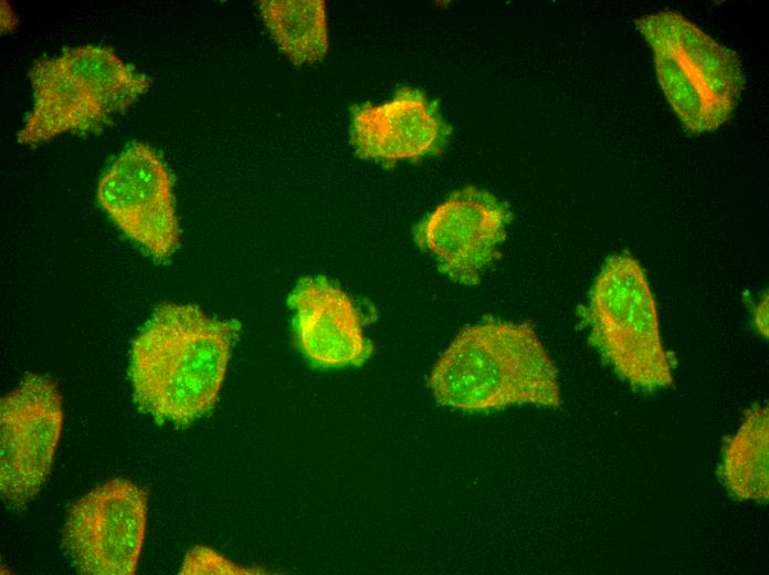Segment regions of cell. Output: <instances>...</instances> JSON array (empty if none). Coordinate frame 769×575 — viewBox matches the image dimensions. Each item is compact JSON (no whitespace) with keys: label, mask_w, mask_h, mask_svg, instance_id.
<instances>
[{"label":"cell","mask_w":769,"mask_h":575,"mask_svg":"<svg viewBox=\"0 0 769 575\" xmlns=\"http://www.w3.org/2000/svg\"><path fill=\"white\" fill-rule=\"evenodd\" d=\"M287 304L293 312L297 348L315 367L360 366L372 346L364 332L359 310L339 286L323 276L301 279Z\"/></svg>","instance_id":"8fae6325"},{"label":"cell","mask_w":769,"mask_h":575,"mask_svg":"<svg viewBox=\"0 0 769 575\" xmlns=\"http://www.w3.org/2000/svg\"><path fill=\"white\" fill-rule=\"evenodd\" d=\"M1 3V31L12 32L15 29L18 20L11 7L3 1Z\"/></svg>","instance_id":"2e32d148"},{"label":"cell","mask_w":769,"mask_h":575,"mask_svg":"<svg viewBox=\"0 0 769 575\" xmlns=\"http://www.w3.org/2000/svg\"><path fill=\"white\" fill-rule=\"evenodd\" d=\"M63 398L50 376L30 373L0 400V493L24 508L46 482L63 428Z\"/></svg>","instance_id":"8992f818"},{"label":"cell","mask_w":769,"mask_h":575,"mask_svg":"<svg viewBox=\"0 0 769 575\" xmlns=\"http://www.w3.org/2000/svg\"><path fill=\"white\" fill-rule=\"evenodd\" d=\"M755 330L763 338H768V294H763L757 302L752 312Z\"/></svg>","instance_id":"9a60e30c"},{"label":"cell","mask_w":769,"mask_h":575,"mask_svg":"<svg viewBox=\"0 0 769 575\" xmlns=\"http://www.w3.org/2000/svg\"><path fill=\"white\" fill-rule=\"evenodd\" d=\"M263 568L240 565L215 550L197 545L188 551L179 574L182 575H251L264 574Z\"/></svg>","instance_id":"5bb4252c"},{"label":"cell","mask_w":769,"mask_h":575,"mask_svg":"<svg viewBox=\"0 0 769 575\" xmlns=\"http://www.w3.org/2000/svg\"><path fill=\"white\" fill-rule=\"evenodd\" d=\"M241 324L190 303L159 304L131 342L129 379L138 408L186 426L215 407Z\"/></svg>","instance_id":"6da1fadb"},{"label":"cell","mask_w":769,"mask_h":575,"mask_svg":"<svg viewBox=\"0 0 769 575\" xmlns=\"http://www.w3.org/2000/svg\"><path fill=\"white\" fill-rule=\"evenodd\" d=\"M148 492L115 478L80 498L69 510L62 546L78 573L134 575L141 553Z\"/></svg>","instance_id":"52a82bcc"},{"label":"cell","mask_w":769,"mask_h":575,"mask_svg":"<svg viewBox=\"0 0 769 575\" xmlns=\"http://www.w3.org/2000/svg\"><path fill=\"white\" fill-rule=\"evenodd\" d=\"M261 17L281 51L295 65L322 61L328 50L324 0L259 1Z\"/></svg>","instance_id":"4fadbf2b"},{"label":"cell","mask_w":769,"mask_h":575,"mask_svg":"<svg viewBox=\"0 0 769 575\" xmlns=\"http://www.w3.org/2000/svg\"><path fill=\"white\" fill-rule=\"evenodd\" d=\"M651 46L659 85L686 132L710 133L728 122L746 84L739 56L682 13L634 20Z\"/></svg>","instance_id":"277c9868"},{"label":"cell","mask_w":769,"mask_h":575,"mask_svg":"<svg viewBox=\"0 0 769 575\" xmlns=\"http://www.w3.org/2000/svg\"><path fill=\"white\" fill-rule=\"evenodd\" d=\"M97 200L115 226L154 259L166 260L180 243L172 178L147 144L134 143L98 181Z\"/></svg>","instance_id":"ba28073f"},{"label":"cell","mask_w":769,"mask_h":575,"mask_svg":"<svg viewBox=\"0 0 769 575\" xmlns=\"http://www.w3.org/2000/svg\"><path fill=\"white\" fill-rule=\"evenodd\" d=\"M719 477L738 501L767 502L769 499V412L763 405L745 411L739 428L726 439Z\"/></svg>","instance_id":"7c38bea8"},{"label":"cell","mask_w":769,"mask_h":575,"mask_svg":"<svg viewBox=\"0 0 769 575\" xmlns=\"http://www.w3.org/2000/svg\"><path fill=\"white\" fill-rule=\"evenodd\" d=\"M428 387L441 405L464 411L562 404L557 368L527 322L463 328L434 364Z\"/></svg>","instance_id":"7a4b0ae2"},{"label":"cell","mask_w":769,"mask_h":575,"mask_svg":"<svg viewBox=\"0 0 769 575\" xmlns=\"http://www.w3.org/2000/svg\"><path fill=\"white\" fill-rule=\"evenodd\" d=\"M581 316L588 342L632 389L654 393L674 383L647 275L633 255H610L589 292Z\"/></svg>","instance_id":"5b68a950"},{"label":"cell","mask_w":769,"mask_h":575,"mask_svg":"<svg viewBox=\"0 0 769 575\" xmlns=\"http://www.w3.org/2000/svg\"><path fill=\"white\" fill-rule=\"evenodd\" d=\"M33 104L17 140L34 146L64 133L103 129L145 94L150 77L108 46L80 45L36 61Z\"/></svg>","instance_id":"3957f363"},{"label":"cell","mask_w":769,"mask_h":575,"mask_svg":"<svg viewBox=\"0 0 769 575\" xmlns=\"http://www.w3.org/2000/svg\"><path fill=\"white\" fill-rule=\"evenodd\" d=\"M451 133L438 101L414 87H400L382 104L350 107V144L356 155L387 167L440 155Z\"/></svg>","instance_id":"30bf717a"},{"label":"cell","mask_w":769,"mask_h":575,"mask_svg":"<svg viewBox=\"0 0 769 575\" xmlns=\"http://www.w3.org/2000/svg\"><path fill=\"white\" fill-rule=\"evenodd\" d=\"M512 216L509 206L493 194L465 187L417 223L413 239L451 280L474 285L497 258Z\"/></svg>","instance_id":"9c48e42d"}]
</instances>
